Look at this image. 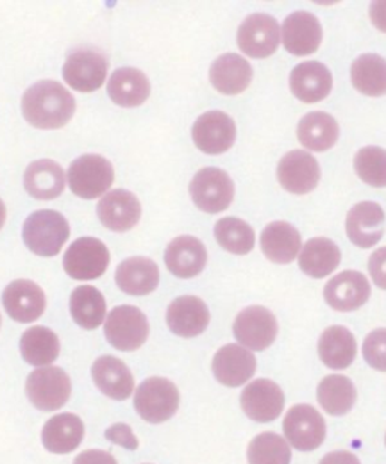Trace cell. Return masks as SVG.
<instances>
[{
	"instance_id": "31",
	"label": "cell",
	"mask_w": 386,
	"mask_h": 464,
	"mask_svg": "<svg viewBox=\"0 0 386 464\" xmlns=\"http://www.w3.org/2000/svg\"><path fill=\"white\" fill-rule=\"evenodd\" d=\"M358 352L355 336L347 327L331 326L322 334L319 356L331 370H346L353 363Z\"/></svg>"
},
{
	"instance_id": "46",
	"label": "cell",
	"mask_w": 386,
	"mask_h": 464,
	"mask_svg": "<svg viewBox=\"0 0 386 464\" xmlns=\"http://www.w3.org/2000/svg\"><path fill=\"white\" fill-rule=\"evenodd\" d=\"M370 18L379 31L386 34V0H379L370 5Z\"/></svg>"
},
{
	"instance_id": "14",
	"label": "cell",
	"mask_w": 386,
	"mask_h": 464,
	"mask_svg": "<svg viewBox=\"0 0 386 464\" xmlns=\"http://www.w3.org/2000/svg\"><path fill=\"white\" fill-rule=\"evenodd\" d=\"M284 393L272 380L258 379L243 389L240 404L247 418L265 424L276 420L284 411Z\"/></svg>"
},
{
	"instance_id": "11",
	"label": "cell",
	"mask_w": 386,
	"mask_h": 464,
	"mask_svg": "<svg viewBox=\"0 0 386 464\" xmlns=\"http://www.w3.org/2000/svg\"><path fill=\"white\" fill-rule=\"evenodd\" d=\"M233 332L240 344L254 352H263L276 340L278 322L269 309L249 306L236 317Z\"/></svg>"
},
{
	"instance_id": "17",
	"label": "cell",
	"mask_w": 386,
	"mask_h": 464,
	"mask_svg": "<svg viewBox=\"0 0 386 464\" xmlns=\"http://www.w3.org/2000/svg\"><path fill=\"white\" fill-rule=\"evenodd\" d=\"M97 215L111 231L127 232L140 224L142 207L133 193L117 188L100 199Z\"/></svg>"
},
{
	"instance_id": "4",
	"label": "cell",
	"mask_w": 386,
	"mask_h": 464,
	"mask_svg": "<svg viewBox=\"0 0 386 464\" xmlns=\"http://www.w3.org/2000/svg\"><path fill=\"white\" fill-rule=\"evenodd\" d=\"M180 393L176 384L162 377H151L135 393V409L150 424H162L176 415Z\"/></svg>"
},
{
	"instance_id": "45",
	"label": "cell",
	"mask_w": 386,
	"mask_h": 464,
	"mask_svg": "<svg viewBox=\"0 0 386 464\" xmlns=\"http://www.w3.org/2000/svg\"><path fill=\"white\" fill-rule=\"evenodd\" d=\"M74 464H118L117 460L111 456L109 452L100 451V450H91V451L82 452L76 457Z\"/></svg>"
},
{
	"instance_id": "29",
	"label": "cell",
	"mask_w": 386,
	"mask_h": 464,
	"mask_svg": "<svg viewBox=\"0 0 386 464\" xmlns=\"http://www.w3.org/2000/svg\"><path fill=\"white\" fill-rule=\"evenodd\" d=\"M108 94L121 108H138L149 100L151 85L149 77L138 68H120L109 79Z\"/></svg>"
},
{
	"instance_id": "1",
	"label": "cell",
	"mask_w": 386,
	"mask_h": 464,
	"mask_svg": "<svg viewBox=\"0 0 386 464\" xmlns=\"http://www.w3.org/2000/svg\"><path fill=\"white\" fill-rule=\"evenodd\" d=\"M22 112L36 129H61L76 112V100L59 82L41 81L23 95Z\"/></svg>"
},
{
	"instance_id": "23",
	"label": "cell",
	"mask_w": 386,
	"mask_h": 464,
	"mask_svg": "<svg viewBox=\"0 0 386 464\" xmlns=\"http://www.w3.org/2000/svg\"><path fill=\"white\" fill-rule=\"evenodd\" d=\"M167 323L176 335L193 338L206 332L210 324V311L199 297L183 295L169 304Z\"/></svg>"
},
{
	"instance_id": "36",
	"label": "cell",
	"mask_w": 386,
	"mask_h": 464,
	"mask_svg": "<svg viewBox=\"0 0 386 464\" xmlns=\"http://www.w3.org/2000/svg\"><path fill=\"white\" fill-rule=\"evenodd\" d=\"M70 313L79 326L94 331L106 318V300L95 286H79L70 297Z\"/></svg>"
},
{
	"instance_id": "32",
	"label": "cell",
	"mask_w": 386,
	"mask_h": 464,
	"mask_svg": "<svg viewBox=\"0 0 386 464\" xmlns=\"http://www.w3.org/2000/svg\"><path fill=\"white\" fill-rule=\"evenodd\" d=\"M263 254L278 264L292 263L302 247L301 234L287 222H274L261 234Z\"/></svg>"
},
{
	"instance_id": "37",
	"label": "cell",
	"mask_w": 386,
	"mask_h": 464,
	"mask_svg": "<svg viewBox=\"0 0 386 464\" xmlns=\"http://www.w3.org/2000/svg\"><path fill=\"white\" fill-rule=\"evenodd\" d=\"M20 352L27 363L44 368L58 359L61 344L58 335L49 327L34 326L23 334Z\"/></svg>"
},
{
	"instance_id": "42",
	"label": "cell",
	"mask_w": 386,
	"mask_h": 464,
	"mask_svg": "<svg viewBox=\"0 0 386 464\" xmlns=\"http://www.w3.org/2000/svg\"><path fill=\"white\" fill-rule=\"evenodd\" d=\"M362 354L372 368L386 372V329L369 334L362 345Z\"/></svg>"
},
{
	"instance_id": "15",
	"label": "cell",
	"mask_w": 386,
	"mask_h": 464,
	"mask_svg": "<svg viewBox=\"0 0 386 464\" xmlns=\"http://www.w3.org/2000/svg\"><path fill=\"white\" fill-rule=\"evenodd\" d=\"M278 179L287 192L294 195L313 192L320 181L319 161L301 150L287 152L279 161Z\"/></svg>"
},
{
	"instance_id": "34",
	"label": "cell",
	"mask_w": 386,
	"mask_h": 464,
	"mask_svg": "<svg viewBox=\"0 0 386 464\" xmlns=\"http://www.w3.org/2000/svg\"><path fill=\"white\" fill-rule=\"evenodd\" d=\"M340 127L333 116L326 112H311L302 118L297 138L311 151H328L337 143Z\"/></svg>"
},
{
	"instance_id": "16",
	"label": "cell",
	"mask_w": 386,
	"mask_h": 464,
	"mask_svg": "<svg viewBox=\"0 0 386 464\" xmlns=\"http://www.w3.org/2000/svg\"><path fill=\"white\" fill-rule=\"evenodd\" d=\"M372 288L367 277L360 272L346 270L333 276L324 286V300L331 308L340 313L360 309L367 304Z\"/></svg>"
},
{
	"instance_id": "35",
	"label": "cell",
	"mask_w": 386,
	"mask_h": 464,
	"mask_svg": "<svg viewBox=\"0 0 386 464\" xmlns=\"http://www.w3.org/2000/svg\"><path fill=\"white\" fill-rule=\"evenodd\" d=\"M356 398L355 384L346 375H328L317 388L319 404L329 415H346L355 406Z\"/></svg>"
},
{
	"instance_id": "19",
	"label": "cell",
	"mask_w": 386,
	"mask_h": 464,
	"mask_svg": "<svg viewBox=\"0 0 386 464\" xmlns=\"http://www.w3.org/2000/svg\"><path fill=\"white\" fill-rule=\"evenodd\" d=\"M322 38V24L314 14L296 11L284 20V47L294 56H308L314 53L320 47Z\"/></svg>"
},
{
	"instance_id": "41",
	"label": "cell",
	"mask_w": 386,
	"mask_h": 464,
	"mask_svg": "<svg viewBox=\"0 0 386 464\" xmlns=\"http://www.w3.org/2000/svg\"><path fill=\"white\" fill-rule=\"evenodd\" d=\"M356 174L369 186L386 188V151L381 147L361 148L355 156Z\"/></svg>"
},
{
	"instance_id": "22",
	"label": "cell",
	"mask_w": 386,
	"mask_h": 464,
	"mask_svg": "<svg viewBox=\"0 0 386 464\" xmlns=\"http://www.w3.org/2000/svg\"><path fill=\"white\" fill-rule=\"evenodd\" d=\"M290 88L302 103H319L333 90V74L317 61H306L294 67L290 74Z\"/></svg>"
},
{
	"instance_id": "6",
	"label": "cell",
	"mask_w": 386,
	"mask_h": 464,
	"mask_svg": "<svg viewBox=\"0 0 386 464\" xmlns=\"http://www.w3.org/2000/svg\"><path fill=\"white\" fill-rule=\"evenodd\" d=\"M111 255L103 241L82 237L72 241L63 255V270L76 281H92L108 270Z\"/></svg>"
},
{
	"instance_id": "3",
	"label": "cell",
	"mask_w": 386,
	"mask_h": 464,
	"mask_svg": "<svg viewBox=\"0 0 386 464\" xmlns=\"http://www.w3.org/2000/svg\"><path fill=\"white\" fill-rule=\"evenodd\" d=\"M115 172L108 159L97 154H85L72 161L68 169V184L72 192L82 199L103 197L112 188Z\"/></svg>"
},
{
	"instance_id": "30",
	"label": "cell",
	"mask_w": 386,
	"mask_h": 464,
	"mask_svg": "<svg viewBox=\"0 0 386 464\" xmlns=\"http://www.w3.org/2000/svg\"><path fill=\"white\" fill-rule=\"evenodd\" d=\"M24 188L32 198L50 201L63 192L65 172L61 165L50 159L34 161L24 172Z\"/></svg>"
},
{
	"instance_id": "20",
	"label": "cell",
	"mask_w": 386,
	"mask_h": 464,
	"mask_svg": "<svg viewBox=\"0 0 386 464\" xmlns=\"http://www.w3.org/2000/svg\"><path fill=\"white\" fill-rule=\"evenodd\" d=\"M211 368L219 383L228 388H238L256 374V359L242 345L228 344L216 353Z\"/></svg>"
},
{
	"instance_id": "25",
	"label": "cell",
	"mask_w": 386,
	"mask_h": 464,
	"mask_svg": "<svg viewBox=\"0 0 386 464\" xmlns=\"http://www.w3.org/2000/svg\"><path fill=\"white\" fill-rule=\"evenodd\" d=\"M92 379L106 397L124 401L135 391V379L121 359L113 356L99 357L92 365Z\"/></svg>"
},
{
	"instance_id": "38",
	"label": "cell",
	"mask_w": 386,
	"mask_h": 464,
	"mask_svg": "<svg viewBox=\"0 0 386 464\" xmlns=\"http://www.w3.org/2000/svg\"><path fill=\"white\" fill-rule=\"evenodd\" d=\"M352 83L361 94L381 97L386 94V59L367 53L355 59L351 68Z\"/></svg>"
},
{
	"instance_id": "27",
	"label": "cell",
	"mask_w": 386,
	"mask_h": 464,
	"mask_svg": "<svg viewBox=\"0 0 386 464\" xmlns=\"http://www.w3.org/2000/svg\"><path fill=\"white\" fill-rule=\"evenodd\" d=\"M211 85L220 94L237 95L251 85L252 67L240 54H222L211 63Z\"/></svg>"
},
{
	"instance_id": "48",
	"label": "cell",
	"mask_w": 386,
	"mask_h": 464,
	"mask_svg": "<svg viewBox=\"0 0 386 464\" xmlns=\"http://www.w3.org/2000/svg\"><path fill=\"white\" fill-rule=\"evenodd\" d=\"M5 220H6V207L0 199V229L4 228Z\"/></svg>"
},
{
	"instance_id": "10",
	"label": "cell",
	"mask_w": 386,
	"mask_h": 464,
	"mask_svg": "<svg viewBox=\"0 0 386 464\" xmlns=\"http://www.w3.org/2000/svg\"><path fill=\"white\" fill-rule=\"evenodd\" d=\"M284 434L297 451L310 452L322 447L326 439L323 416L314 407L299 404L287 411L283 422Z\"/></svg>"
},
{
	"instance_id": "47",
	"label": "cell",
	"mask_w": 386,
	"mask_h": 464,
	"mask_svg": "<svg viewBox=\"0 0 386 464\" xmlns=\"http://www.w3.org/2000/svg\"><path fill=\"white\" fill-rule=\"evenodd\" d=\"M320 464H361L358 457L352 452L337 451L331 452L328 456L323 457V460Z\"/></svg>"
},
{
	"instance_id": "13",
	"label": "cell",
	"mask_w": 386,
	"mask_h": 464,
	"mask_svg": "<svg viewBox=\"0 0 386 464\" xmlns=\"http://www.w3.org/2000/svg\"><path fill=\"white\" fill-rule=\"evenodd\" d=\"M236 124L233 118L220 111H211L199 116L192 129L193 142L206 154H222L236 142Z\"/></svg>"
},
{
	"instance_id": "44",
	"label": "cell",
	"mask_w": 386,
	"mask_h": 464,
	"mask_svg": "<svg viewBox=\"0 0 386 464\" xmlns=\"http://www.w3.org/2000/svg\"><path fill=\"white\" fill-rule=\"evenodd\" d=\"M106 438L111 442L118 443V445H121V447L127 448V450H131V451L138 448V440H136L135 434L131 433L129 425H113V427H111L106 431Z\"/></svg>"
},
{
	"instance_id": "8",
	"label": "cell",
	"mask_w": 386,
	"mask_h": 464,
	"mask_svg": "<svg viewBox=\"0 0 386 464\" xmlns=\"http://www.w3.org/2000/svg\"><path fill=\"white\" fill-rule=\"evenodd\" d=\"M189 192L199 210L216 215L231 206L234 199V183L225 170L219 168H204L193 177Z\"/></svg>"
},
{
	"instance_id": "43",
	"label": "cell",
	"mask_w": 386,
	"mask_h": 464,
	"mask_svg": "<svg viewBox=\"0 0 386 464\" xmlns=\"http://www.w3.org/2000/svg\"><path fill=\"white\" fill-rule=\"evenodd\" d=\"M369 272L374 284L386 290V246L370 256Z\"/></svg>"
},
{
	"instance_id": "12",
	"label": "cell",
	"mask_w": 386,
	"mask_h": 464,
	"mask_svg": "<svg viewBox=\"0 0 386 464\" xmlns=\"http://www.w3.org/2000/svg\"><path fill=\"white\" fill-rule=\"evenodd\" d=\"M279 24L267 14H252L237 32L238 47L249 58H269L279 45Z\"/></svg>"
},
{
	"instance_id": "9",
	"label": "cell",
	"mask_w": 386,
	"mask_h": 464,
	"mask_svg": "<svg viewBox=\"0 0 386 464\" xmlns=\"http://www.w3.org/2000/svg\"><path fill=\"white\" fill-rule=\"evenodd\" d=\"M108 68V59L99 50L79 49L63 63V81L79 92H94L103 86Z\"/></svg>"
},
{
	"instance_id": "33",
	"label": "cell",
	"mask_w": 386,
	"mask_h": 464,
	"mask_svg": "<svg viewBox=\"0 0 386 464\" xmlns=\"http://www.w3.org/2000/svg\"><path fill=\"white\" fill-rule=\"evenodd\" d=\"M340 261H342L340 247L329 238L315 237L306 241V245L302 247L299 267L308 276L323 279L335 272V268L340 266Z\"/></svg>"
},
{
	"instance_id": "2",
	"label": "cell",
	"mask_w": 386,
	"mask_h": 464,
	"mask_svg": "<svg viewBox=\"0 0 386 464\" xmlns=\"http://www.w3.org/2000/svg\"><path fill=\"white\" fill-rule=\"evenodd\" d=\"M70 237V225L61 213L40 210L32 213L23 225V240L31 252L40 256H54Z\"/></svg>"
},
{
	"instance_id": "7",
	"label": "cell",
	"mask_w": 386,
	"mask_h": 464,
	"mask_svg": "<svg viewBox=\"0 0 386 464\" xmlns=\"http://www.w3.org/2000/svg\"><path fill=\"white\" fill-rule=\"evenodd\" d=\"M29 401L44 411H58L65 406L72 393V382L65 371L56 366L38 368L27 377Z\"/></svg>"
},
{
	"instance_id": "24",
	"label": "cell",
	"mask_w": 386,
	"mask_h": 464,
	"mask_svg": "<svg viewBox=\"0 0 386 464\" xmlns=\"http://www.w3.org/2000/svg\"><path fill=\"white\" fill-rule=\"evenodd\" d=\"M165 264L168 270L180 279L198 276L206 267V246L197 237H177L168 245Z\"/></svg>"
},
{
	"instance_id": "40",
	"label": "cell",
	"mask_w": 386,
	"mask_h": 464,
	"mask_svg": "<svg viewBox=\"0 0 386 464\" xmlns=\"http://www.w3.org/2000/svg\"><path fill=\"white\" fill-rule=\"evenodd\" d=\"M249 464H290L292 451L287 440L275 433L258 434L247 448Z\"/></svg>"
},
{
	"instance_id": "39",
	"label": "cell",
	"mask_w": 386,
	"mask_h": 464,
	"mask_svg": "<svg viewBox=\"0 0 386 464\" xmlns=\"http://www.w3.org/2000/svg\"><path fill=\"white\" fill-rule=\"evenodd\" d=\"M215 237L225 250L234 255H246L254 249V229L237 218H224L215 227Z\"/></svg>"
},
{
	"instance_id": "5",
	"label": "cell",
	"mask_w": 386,
	"mask_h": 464,
	"mask_svg": "<svg viewBox=\"0 0 386 464\" xmlns=\"http://www.w3.org/2000/svg\"><path fill=\"white\" fill-rule=\"evenodd\" d=\"M104 335L109 344L117 350L135 352L149 340V320L136 306H130V304L117 306L106 318Z\"/></svg>"
},
{
	"instance_id": "21",
	"label": "cell",
	"mask_w": 386,
	"mask_h": 464,
	"mask_svg": "<svg viewBox=\"0 0 386 464\" xmlns=\"http://www.w3.org/2000/svg\"><path fill=\"white\" fill-rule=\"evenodd\" d=\"M346 229L353 245L373 247L385 232V211L376 202H360L349 211Z\"/></svg>"
},
{
	"instance_id": "18",
	"label": "cell",
	"mask_w": 386,
	"mask_h": 464,
	"mask_svg": "<svg viewBox=\"0 0 386 464\" xmlns=\"http://www.w3.org/2000/svg\"><path fill=\"white\" fill-rule=\"evenodd\" d=\"M2 304L6 314L15 322H35L45 311L44 291L35 282L18 279L5 288Z\"/></svg>"
},
{
	"instance_id": "26",
	"label": "cell",
	"mask_w": 386,
	"mask_h": 464,
	"mask_svg": "<svg viewBox=\"0 0 386 464\" xmlns=\"http://www.w3.org/2000/svg\"><path fill=\"white\" fill-rule=\"evenodd\" d=\"M160 281L158 264L145 256L124 259L115 272L120 290L129 295H147L158 288Z\"/></svg>"
},
{
	"instance_id": "49",
	"label": "cell",
	"mask_w": 386,
	"mask_h": 464,
	"mask_svg": "<svg viewBox=\"0 0 386 464\" xmlns=\"http://www.w3.org/2000/svg\"><path fill=\"white\" fill-rule=\"evenodd\" d=\"M0 324H2V317H0Z\"/></svg>"
},
{
	"instance_id": "28",
	"label": "cell",
	"mask_w": 386,
	"mask_h": 464,
	"mask_svg": "<svg viewBox=\"0 0 386 464\" xmlns=\"http://www.w3.org/2000/svg\"><path fill=\"white\" fill-rule=\"evenodd\" d=\"M85 436V425L74 413H61L47 420L41 433L45 450L53 454L76 451Z\"/></svg>"
}]
</instances>
